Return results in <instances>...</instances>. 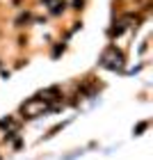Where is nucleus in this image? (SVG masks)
I'll use <instances>...</instances> for the list:
<instances>
[{
	"mask_svg": "<svg viewBox=\"0 0 153 160\" xmlns=\"http://www.w3.org/2000/svg\"><path fill=\"white\" fill-rule=\"evenodd\" d=\"M123 62H126V60H123V53L116 50V46H107L103 50V55H101V67L112 69V71L123 69Z\"/></svg>",
	"mask_w": 153,
	"mask_h": 160,
	"instance_id": "obj_1",
	"label": "nucleus"
},
{
	"mask_svg": "<svg viewBox=\"0 0 153 160\" xmlns=\"http://www.w3.org/2000/svg\"><path fill=\"white\" fill-rule=\"evenodd\" d=\"M48 110V103L43 98H39V96H34V98H30V101H25L23 105H21V112L25 114L27 119H32V117H39L41 112H46Z\"/></svg>",
	"mask_w": 153,
	"mask_h": 160,
	"instance_id": "obj_2",
	"label": "nucleus"
},
{
	"mask_svg": "<svg viewBox=\"0 0 153 160\" xmlns=\"http://www.w3.org/2000/svg\"><path fill=\"white\" fill-rule=\"evenodd\" d=\"M146 128H149V121H142V123H140V126H137V128H135V135H140V133H142V130H146Z\"/></svg>",
	"mask_w": 153,
	"mask_h": 160,
	"instance_id": "obj_3",
	"label": "nucleus"
},
{
	"mask_svg": "<svg viewBox=\"0 0 153 160\" xmlns=\"http://www.w3.org/2000/svg\"><path fill=\"white\" fill-rule=\"evenodd\" d=\"M64 7H67V2H64V0H62V2H57V5L53 7V14H60V12L64 9Z\"/></svg>",
	"mask_w": 153,
	"mask_h": 160,
	"instance_id": "obj_4",
	"label": "nucleus"
}]
</instances>
